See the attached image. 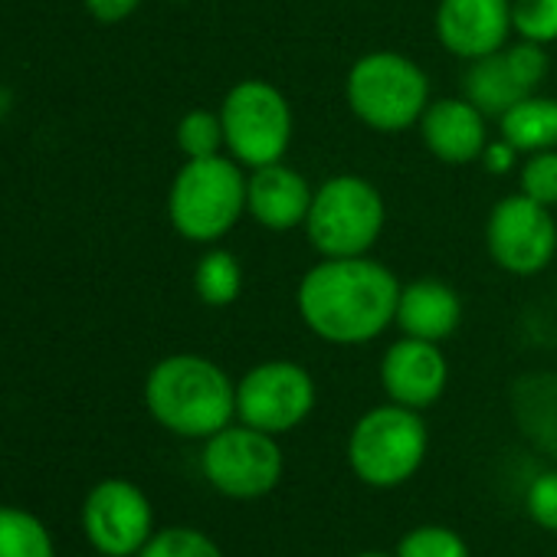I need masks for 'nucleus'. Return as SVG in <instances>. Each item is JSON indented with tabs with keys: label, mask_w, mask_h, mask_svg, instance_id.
<instances>
[{
	"label": "nucleus",
	"mask_w": 557,
	"mask_h": 557,
	"mask_svg": "<svg viewBox=\"0 0 557 557\" xmlns=\"http://www.w3.org/2000/svg\"><path fill=\"white\" fill-rule=\"evenodd\" d=\"M177 4H181V0H177Z\"/></svg>",
	"instance_id": "32"
},
{
	"label": "nucleus",
	"mask_w": 557,
	"mask_h": 557,
	"mask_svg": "<svg viewBox=\"0 0 557 557\" xmlns=\"http://www.w3.org/2000/svg\"><path fill=\"white\" fill-rule=\"evenodd\" d=\"M345 99L355 119L374 132L397 135L420 125L430 99V76L397 50H374L351 63Z\"/></svg>",
	"instance_id": "3"
},
{
	"label": "nucleus",
	"mask_w": 557,
	"mask_h": 557,
	"mask_svg": "<svg viewBox=\"0 0 557 557\" xmlns=\"http://www.w3.org/2000/svg\"><path fill=\"white\" fill-rule=\"evenodd\" d=\"M83 534L102 557H138L154 534V508L128 479H102L83 498Z\"/></svg>",
	"instance_id": "11"
},
{
	"label": "nucleus",
	"mask_w": 557,
	"mask_h": 557,
	"mask_svg": "<svg viewBox=\"0 0 557 557\" xmlns=\"http://www.w3.org/2000/svg\"><path fill=\"white\" fill-rule=\"evenodd\" d=\"M355 557H391V554H384V550H364V554H355ZM397 557V554H394Z\"/></svg>",
	"instance_id": "31"
},
{
	"label": "nucleus",
	"mask_w": 557,
	"mask_h": 557,
	"mask_svg": "<svg viewBox=\"0 0 557 557\" xmlns=\"http://www.w3.org/2000/svg\"><path fill=\"white\" fill-rule=\"evenodd\" d=\"M524 96H531V92L518 83V76H515V70H511V63L505 57V47L498 53H492V57H482V60L469 63V70H466V99L485 119H502Z\"/></svg>",
	"instance_id": "18"
},
{
	"label": "nucleus",
	"mask_w": 557,
	"mask_h": 557,
	"mask_svg": "<svg viewBox=\"0 0 557 557\" xmlns=\"http://www.w3.org/2000/svg\"><path fill=\"white\" fill-rule=\"evenodd\" d=\"M426 446L430 436L420 410L387 400L351 426L348 466L371 488H397L420 472Z\"/></svg>",
	"instance_id": "6"
},
{
	"label": "nucleus",
	"mask_w": 557,
	"mask_h": 557,
	"mask_svg": "<svg viewBox=\"0 0 557 557\" xmlns=\"http://www.w3.org/2000/svg\"><path fill=\"white\" fill-rule=\"evenodd\" d=\"M498 128L518 154L550 151L557 148V99L531 92L498 119Z\"/></svg>",
	"instance_id": "19"
},
{
	"label": "nucleus",
	"mask_w": 557,
	"mask_h": 557,
	"mask_svg": "<svg viewBox=\"0 0 557 557\" xmlns=\"http://www.w3.org/2000/svg\"><path fill=\"white\" fill-rule=\"evenodd\" d=\"M138 557H223L220 544L197 531V528H161L148 537V544L138 550Z\"/></svg>",
	"instance_id": "22"
},
{
	"label": "nucleus",
	"mask_w": 557,
	"mask_h": 557,
	"mask_svg": "<svg viewBox=\"0 0 557 557\" xmlns=\"http://www.w3.org/2000/svg\"><path fill=\"white\" fill-rule=\"evenodd\" d=\"M436 40L446 53L472 63L498 53L511 30V0H440Z\"/></svg>",
	"instance_id": "12"
},
{
	"label": "nucleus",
	"mask_w": 557,
	"mask_h": 557,
	"mask_svg": "<svg viewBox=\"0 0 557 557\" xmlns=\"http://www.w3.org/2000/svg\"><path fill=\"white\" fill-rule=\"evenodd\" d=\"M397 275L371 259H322L312 265L296 293V309L306 329L329 345H368L397 322Z\"/></svg>",
	"instance_id": "1"
},
{
	"label": "nucleus",
	"mask_w": 557,
	"mask_h": 557,
	"mask_svg": "<svg viewBox=\"0 0 557 557\" xmlns=\"http://www.w3.org/2000/svg\"><path fill=\"white\" fill-rule=\"evenodd\" d=\"M524 511L537 528L557 531V469L534 475V482L528 485V495H524Z\"/></svg>",
	"instance_id": "28"
},
{
	"label": "nucleus",
	"mask_w": 557,
	"mask_h": 557,
	"mask_svg": "<svg viewBox=\"0 0 557 557\" xmlns=\"http://www.w3.org/2000/svg\"><path fill=\"white\" fill-rule=\"evenodd\" d=\"M511 30L531 44L557 40V0H511Z\"/></svg>",
	"instance_id": "25"
},
{
	"label": "nucleus",
	"mask_w": 557,
	"mask_h": 557,
	"mask_svg": "<svg viewBox=\"0 0 557 557\" xmlns=\"http://www.w3.org/2000/svg\"><path fill=\"white\" fill-rule=\"evenodd\" d=\"M0 557H57V544L34 511L0 505Z\"/></svg>",
	"instance_id": "20"
},
{
	"label": "nucleus",
	"mask_w": 557,
	"mask_h": 557,
	"mask_svg": "<svg viewBox=\"0 0 557 557\" xmlns=\"http://www.w3.org/2000/svg\"><path fill=\"white\" fill-rule=\"evenodd\" d=\"M319 387L296 361H262L236 384V420L262 433H289L315 410Z\"/></svg>",
	"instance_id": "9"
},
{
	"label": "nucleus",
	"mask_w": 557,
	"mask_h": 557,
	"mask_svg": "<svg viewBox=\"0 0 557 557\" xmlns=\"http://www.w3.org/2000/svg\"><path fill=\"white\" fill-rule=\"evenodd\" d=\"M312 197L315 187L306 181V174H299L286 161L256 168L246 177V213L262 230L272 233H289L296 226H306Z\"/></svg>",
	"instance_id": "14"
},
{
	"label": "nucleus",
	"mask_w": 557,
	"mask_h": 557,
	"mask_svg": "<svg viewBox=\"0 0 557 557\" xmlns=\"http://www.w3.org/2000/svg\"><path fill=\"white\" fill-rule=\"evenodd\" d=\"M394 325L410 338L440 345L462 325V299L443 278H413L400 289Z\"/></svg>",
	"instance_id": "16"
},
{
	"label": "nucleus",
	"mask_w": 557,
	"mask_h": 557,
	"mask_svg": "<svg viewBox=\"0 0 557 557\" xmlns=\"http://www.w3.org/2000/svg\"><path fill=\"white\" fill-rule=\"evenodd\" d=\"M145 404L168 433L207 440L236 420V384L210 358L171 355L151 368Z\"/></svg>",
	"instance_id": "2"
},
{
	"label": "nucleus",
	"mask_w": 557,
	"mask_h": 557,
	"mask_svg": "<svg viewBox=\"0 0 557 557\" xmlns=\"http://www.w3.org/2000/svg\"><path fill=\"white\" fill-rule=\"evenodd\" d=\"M479 161L485 164L488 174H508L515 168V161H518V151L502 138V141H488Z\"/></svg>",
	"instance_id": "30"
},
{
	"label": "nucleus",
	"mask_w": 557,
	"mask_h": 557,
	"mask_svg": "<svg viewBox=\"0 0 557 557\" xmlns=\"http://www.w3.org/2000/svg\"><path fill=\"white\" fill-rule=\"evenodd\" d=\"M397 557H472L469 544L443 524H420L397 544Z\"/></svg>",
	"instance_id": "24"
},
{
	"label": "nucleus",
	"mask_w": 557,
	"mask_h": 557,
	"mask_svg": "<svg viewBox=\"0 0 557 557\" xmlns=\"http://www.w3.org/2000/svg\"><path fill=\"white\" fill-rule=\"evenodd\" d=\"M485 249L508 275L528 278L544 272L557 252V223L550 207L524 197L521 190L502 197L485 223Z\"/></svg>",
	"instance_id": "10"
},
{
	"label": "nucleus",
	"mask_w": 557,
	"mask_h": 557,
	"mask_svg": "<svg viewBox=\"0 0 557 557\" xmlns=\"http://www.w3.org/2000/svg\"><path fill=\"white\" fill-rule=\"evenodd\" d=\"M223 122L220 112H207V109H194L177 122V148L184 151V158H213L223 148Z\"/></svg>",
	"instance_id": "23"
},
{
	"label": "nucleus",
	"mask_w": 557,
	"mask_h": 557,
	"mask_svg": "<svg viewBox=\"0 0 557 557\" xmlns=\"http://www.w3.org/2000/svg\"><path fill=\"white\" fill-rule=\"evenodd\" d=\"M141 0H86V8L96 21L102 24H119L125 17H132L138 11Z\"/></svg>",
	"instance_id": "29"
},
{
	"label": "nucleus",
	"mask_w": 557,
	"mask_h": 557,
	"mask_svg": "<svg viewBox=\"0 0 557 557\" xmlns=\"http://www.w3.org/2000/svg\"><path fill=\"white\" fill-rule=\"evenodd\" d=\"M518 187L524 197L554 210L557 207V148L528 154V161H521Z\"/></svg>",
	"instance_id": "26"
},
{
	"label": "nucleus",
	"mask_w": 557,
	"mask_h": 557,
	"mask_svg": "<svg viewBox=\"0 0 557 557\" xmlns=\"http://www.w3.org/2000/svg\"><path fill=\"white\" fill-rule=\"evenodd\" d=\"M420 138L426 151L453 168L472 164L482 158L488 145L485 115L462 96V99H436L426 106L420 119Z\"/></svg>",
	"instance_id": "15"
},
{
	"label": "nucleus",
	"mask_w": 557,
	"mask_h": 557,
	"mask_svg": "<svg viewBox=\"0 0 557 557\" xmlns=\"http://www.w3.org/2000/svg\"><path fill=\"white\" fill-rule=\"evenodd\" d=\"M168 213L174 230L190 243L210 246L223 239L246 213L243 164L223 154L184 161L168 194Z\"/></svg>",
	"instance_id": "4"
},
{
	"label": "nucleus",
	"mask_w": 557,
	"mask_h": 557,
	"mask_svg": "<svg viewBox=\"0 0 557 557\" xmlns=\"http://www.w3.org/2000/svg\"><path fill=\"white\" fill-rule=\"evenodd\" d=\"M384 223L387 203L381 190L361 174H335L315 187L306 236L322 259H348L368 256L377 246Z\"/></svg>",
	"instance_id": "5"
},
{
	"label": "nucleus",
	"mask_w": 557,
	"mask_h": 557,
	"mask_svg": "<svg viewBox=\"0 0 557 557\" xmlns=\"http://www.w3.org/2000/svg\"><path fill=\"white\" fill-rule=\"evenodd\" d=\"M505 57H508V63H511V70H515V76H518V83H521L528 92H537L541 83H544L547 73H550V60H547L544 47H541V44H531V40H518V44L505 47Z\"/></svg>",
	"instance_id": "27"
},
{
	"label": "nucleus",
	"mask_w": 557,
	"mask_h": 557,
	"mask_svg": "<svg viewBox=\"0 0 557 557\" xmlns=\"http://www.w3.org/2000/svg\"><path fill=\"white\" fill-rule=\"evenodd\" d=\"M283 449L272 433L246 423H230L203 440V479L226 498L252 502L269 495L283 479Z\"/></svg>",
	"instance_id": "8"
},
{
	"label": "nucleus",
	"mask_w": 557,
	"mask_h": 557,
	"mask_svg": "<svg viewBox=\"0 0 557 557\" xmlns=\"http://www.w3.org/2000/svg\"><path fill=\"white\" fill-rule=\"evenodd\" d=\"M223 141L233 161L246 171L286 161L293 145V106L286 92L265 79L236 83L220 106Z\"/></svg>",
	"instance_id": "7"
},
{
	"label": "nucleus",
	"mask_w": 557,
	"mask_h": 557,
	"mask_svg": "<svg viewBox=\"0 0 557 557\" xmlns=\"http://www.w3.org/2000/svg\"><path fill=\"white\" fill-rule=\"evenodd\" d=\"M194 289L197 299L210 309H226L239 299L243 293V265L230 249H210L203 252V259L197 262L194 272Z\"/></svg>",
	"instance_id": "21"
},
{
	"label": "nucleus",
	"mask_w": 557,
	"mask_h": 557,
	"mask_svg": "<svg viewBox=\"0 0 557 557\" xmlns=\"http://www.w3.org/2000/svg\"><path fill=\"white\" fill-rule=\"evenodd\" d=\"M446 384H449V361L436 342L404 335L381 358V387L387 400L400 407L426 410L446 394Z\"/></svg>",
	"instance_id": "13"
},
{
	"label": "nucleus",
	"mask_w": 557,
	"mask_h": 557,
	"mask_svg": "<svg viewBox=\"0 0 557 557\" xmlns=\"http://www.w3.org/2000/svg\"><path fill=\"white\" fill-rule=\"evenodd\" d=\"M508 404L521 436L537 453L557 459V371L521 374L508 391Z\"/></svg>",
	"instance_id": "17"
}]
</instances>
